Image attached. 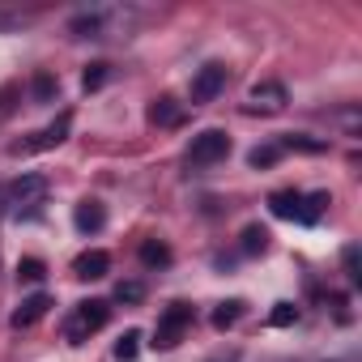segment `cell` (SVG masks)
<instances>
[{
  "instance_id": "603a6c76",
  "label": "cell",
  "mask_w": 362,
  "mask_h": 362,
  "mask_svg": "<svg viewBox=\"0 0 362 362\" xmlns=\"http://www.w3.org/2000/svg\"><path fill=\"white\" fill-rule=\"evenodd\" d=\"M107 77H111V69H107V64H90V69H86V77H81V86H86V90H103V86H107Z\"/></svg>"
},
{
  "instance_id": "ba28073f",
  "label": "cell",
  "mask_w": 362,
  "mask_h": 362,
  "mask_svg": "<svg viewBox=\"0 0 362 362\" xmlns=\"http://www.w3.org/2000/svg\"><path fill=\"white\" fill-rule=\"evenodd\" d=\"M107 269H111V256L98 252V247H90V252H81V256L73 260V273H77L81 281H98V277H107Z\"/></svg>"
},
{
  "instance_id": "7402d4cb",
  "label": "cell",
  "mask_w": 362,
  "mask_h": 362,
  "mask_svg": "<svg viewBox=\"0 0 362 362\" xmlns=\"http://www.w3.org/2000/svg\"><path fill=\"white\" fill-rule=\"evenodd\" d=\"M294 320H298V307H294V303H277V307H273V315H269V324H273V328H290Z\"/></svg>"
},
{
  "instance_id": "8992f818",
  "label": "cell",
  "mask_w": 362,
  "mask_h": 362,
  "mask_svg": "<svg viewBox=\"0 0 362 362\" xmlns=\"http://www.w3.org/2000/svg\"><path fill=\"white\" fill-rule=\"evenodd\" d=\"M222 90H226V69H222V64L197 69V77H192V103H197V107H201V103H214Z\"/></svg>"
},
{
  "instance_id": "5b68a950",
  "label": "cell",
  "mask_w": 362,
  "mask_h": 362,
  "mask_svg": "<svg viewBox=\"0 0 362 362\" xmlns=\"http://www.w3.org/2000/svg\"><path fill=\"white\" fill-rule=\"evenodd\" d=\"M286 103H290V94H286L281 81H260L247 94V115H281Z\"/></svg>"
},
{
  "instance_id": "30bf717a",
  "label": "cell",
  "mask_w": 362,
  "mask_h": 362,
  "mask_svg": "<svg viewBox=\"0 0 362 362\" xmlns=\"http://www.w3.org/2000/svg\"><path fill=\"white\" fill-rule=\"evenodd\" d=\"M149 119H153L158 128H179V124H184V107H179L170 94H162V98H153V107H149Z\"/></svg>"
},
{
  "instance_id": "7a4b0ae2",
  "label": "cell",
  "mask_w": 362,
  "mask_h": 362,
  "mask_svg": "<svg viewBox=\"0 0 362 362\" xmlns=\"http://www.w3.org/2000/svg\"><path fill=\"white\" fill-rule=\"evenodd\" d=\"M43 201H47V179H43V175H22V179H13L9 192H5V205H9L18 218L39 214Z\"/></svg>"
},
{
  "instance_id": "277c9868",
  "label": "cell",
  "mask_w": 362,
  "mask_h": 362,
  "mask_svg": "<svg viewBox=\"0 0 362 362\" xmlns=\"http://www.w3.org/2000/svg\"><path fill=\"white\" fill-rule=\"evenodd\" d=\"M226 153H230V136H226L222 128H205V132H197L192 145H188V162H192V166H214V162H222Z\"/></svg>"
},
{
  "instance_id": "44dd1931",
  "label": "cell",
  "mask_w": 362,
  "mask_h": 362,
  "mask_svg": "<svg viewBox=\"0 0 362 362\" xmlns=\"http://www.w3.org/2000/svg\"><path fill=\"white\" fill-rule=\"evenodd\" d=\"M281 149H303V153H320V149H324V141H311V136H303V132H290V136H281Z\"/></svg>"
},
{
  "instance_id": "cb8c5ba5",
  "label": "cell",
  "mask_w": 362,
  "mask_h": 362,
  "mask_svg": "<svg viewBox=\"0 0 362 362\" xmlns=\"http://www.w3.org/2000/svg\"><path fill=\"white\" fill-rule=\"evenodd\" d=\"M145 298V286L141 281H119L115 286V303H141Z\"/></svg>"
},
{
  "instance_id": "4316f807",
  "label": "cell",
  "mask_w": 362,
  "mask_h": 362,
  "mask_svg": "<svg viewBox=\"0 0 362 362\" xmlns=\"http://www.w3.org/2000/svg\"><path fill=\"white\" fill-rule=\"evenodd\" d=\"M209 362H230V358H209Z\"/></svg>"
},
{
  "instance_id": "9c48e42d",
  "label": "cell",
  "mask_w": 362,
  "mask_h": 362,
  "mask_svg": "<svg viewBox=\"0 0 362 362\" xmlns=\"http://www.w3.org/2000/svg\"><path fill=\"white\" fill-rule=\"evenodd\" d=\"M47 307H52L47 294H30V298H22V307L13 311V328H30V324H39V320L47 315Z\"/></svg>"
},
{
  "instance_id": "2e32d148",
  "label": "cell",
  "mask_w": 362,
  "mask_h": 362,
  "mask_svg": "<svg viewBox=\"0 0 362 362\" xmlns=\"http://www.w3.org/2000/svg\"><path fill=\"white\" fill-rule=\"evenodd\" d=\"M47 277V264L39 260V256H26V260H18V281H30V286H39Z\"/></svg>"
},
{
  "instance_id": "6da1fadb",
  "label": "cell",
  "mask_w": 362,
  "mask_h": 362,
  "mask_svg": "<svg viewBox=\"0 0 362 362\" xmlns=\"http://www.w3.org/2000/svg\"><path fill=\"white\" fill-rule=\"evenodd\" d=\"M107 320H111V303L86 298V303L73 307V315H69V324H64V337H69L73 345H81V341H90L98 328H107Z\"/></svg>"
},
{
  "instance_id": "4fadbf2b",
  "label": "cell",
  "mask_w": 362,
  "mask_h": 362,
  "mask_svg": "<svg viewBox=\"0 0 362 362\" xmlns=\"http://www.w3.org/2000/svg\"><path fill=\"white\" fill-rule=\"evenodd\" d=\"M324 205H328V192H311V197H303V201H298V222H303V226L320 222Z\"/></svg>"
},
{
  "instance_id": "5bb4252c",
  "label": "cell",
  "mask_w": 362,
  "mask_h": 362,
  "mask_svg": "<svg viewBox=\"0 0 362 362\" xmlns=\"http://www.w3.org/2000/svg\"><path fill=\"white\" fill-rule=\"evenodd\" d=\"M141 264H145V269H162V264H170V247L158 243V239H145V243H141Z\"/></svg>"
},
{
  "instance_id": "e0dca14e",
  "label": "cell",
  "mask_w": 362,
  "mask_h": 362,
  "mask_svg": "<svg viewBox=\"0 0 362 362\" xmlns=\"http://www.w3.org/2000/svg\"><path fill=\"white\" fill-rule=\"evenodd\" d=\"M136 354H141V332H136V328H128V332L115 341V358H119V362H132Z\"/></svg>"
},
{
  "instance_id": "3957f363",
  "label": "cell",
  "mask_w": 362,
  "mask_h": 362,
  "mask_svg": "<svg viewBox=\"0 0 362 362\" xmlns=\"http://www.w3.org/2000/svg\"><path fill=\"white\" fill-rule=\"evenodd\" d=\"M192 328V307L188 303H170L162 315H158V328H153V345L158 349H170L184 341V332Z\"/></svg>"
},
{
  "instance_id": "52a82bcc",
  "label": "cell",
  "mask_w": 362,
  "mask_h": 362,
  "mask_svg": "<svg viewBox=\"0 0 362 362\" xmlns=\"http://www.w3.org/2000/svg\"><path fill=\"white\" fill-rule=\"evenodd\" d=\"M69 128H73V115H69V111H60V119H56V124H47L43 132H35V141L13 145V153H39V149H52V145H60V141L69 136Z\"/></svg>"
},
{
  "instance_id": "ac0fdd59",
  "label": "cell",
  "mask_w": 362,
  "mask_h": 362,
  "mask_svg": "<svg viewBox=\"0 0 362 362\" xmlns=\"http://www.w3.org/2000/svg\"><path fill=\"white\" fill-rule=\"evenodd\" d=\"M277 158H281V145H256V149L247 153V162H252L256 170H264V166H273Z\"/></svg>"
},
{
  "instance_id": "8fae6325",
  "label": "cell",
  "mask_w": 362,
  "mask_h": 362,
  "mask_svg": "<svg viewBox=\"0 0 362 362\" xmlns=\"http://www.w3.org/2000/svg\"><path fill=\"white\" fill-rule=\"evenodd\" d=\"M73 222H77V230H81V235H94V230H103V226H107V209H103L98 201H81V205H77V214H73Z\"/></svg>"
},
{
  "instance_id": "d6986e66",
  "label": "cell",
  "mask_w": 362,
  "mask_h": 362,
  "mask_svg": "<svg viewBox=\"0 0 362 362\" xmlns=\"http://www.w3.org/2000/svg\"><path fill=\"white\" fill-rule=\"evenodd\" d=\"M264 247H269V230H264V226H247V230H243V252L256 256V252H264Z\"/></svg>"
},
{
  "instance_id": "9a60e30c",
  "label": "cell",
  "mask_w": 362,
  "mask_h": 362,
  "mask_svg": "<svg viewBox=\"0 0 362 362\" xmlns=\"http://www.w3.org/2000/svg\"><path fill=\"white\" fill-rule=\"evenodd\" d=\"M243 307H247L243 298H230V303H222V307L214 311V328H218V332L235 328V324H239V315H243Z\"/></svg>"
},
{
  "instance_id": "d4e9b609",
  "label": "cell",
  "mask_w": 362,
  "mask_h": 362,
  "mask_svg": "<svg viewBox=\"0 0 362 362\" xmlns=\"http://www.w3.org/2000/svg\"><path fill=\"white\" fill-rule=\"evenodd\" d=\"M345 273H349V281H362V273H358V247H345Z\"/></svg>"
},
{
  "instance_id": "484cf974",
  "label": "cell",
  "mask_w": 362,
  "mask_h": 362,
  "mask_svg": "<svg viewBox=\"0 0 362 362\" xmlns=\"http://www.w3.org/2000/svg\"><path fill=\"white\" fill-rule=\"evenodd\" d=\"M0 218H5V197H0Z\"/></svg>"
},
{
  "instance_id": "7c38bea8",
  "label": "cell",
  "mask_w": 362,
  "mask_h": 362,
  "mask_svg": "<svg viewBox=\"0 0 362 362\" xmlns=\"http://www.w3.org/2000/svg\"><path fill=\"white\" fill-rule=\"evenodd\" d=\"M298 201H303V192H273V197H269V209H273V218L298 222Z\"/></svg>"
},
{
  "instance_id": "ffe728a7",
  "label": "cell",
  "mask_w": 362,
  "mask_h": 362,
  "mask_svg": "<svg viewBox=\"0 0 362 362\" xmlns=\"http://www.w3.org/2000/svg\"><path fill=\"white\" fill-rule=\"evenodd\" d=\"M56 94H60V81H56L52 73H39V77H35V98H39V103H52Z\"/></svg>"
}]
</instances>
